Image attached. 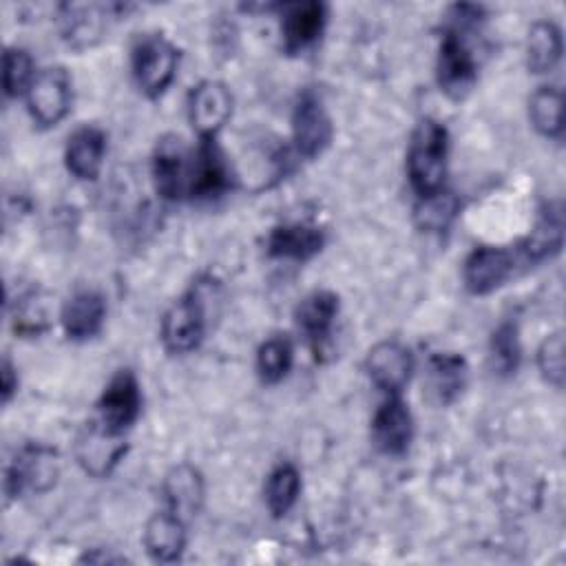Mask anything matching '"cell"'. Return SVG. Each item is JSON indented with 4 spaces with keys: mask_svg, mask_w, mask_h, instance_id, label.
Segmentation results:
<instances>
[{
    "mask_svg": "<svg viewBox=\"0 0 566 566\" xmlns=\"http://www.w3.org/2000/svg\"><path fill=\"white\" fill-rule=\"evenodd\" d=\"M447 18H451V24L444 29L440 42L436 77L444 95L451 99H464L478 80L475 55L467 44L464 31L482 20V9L475 4H455Z\"/></svg>",
    "mask_w": 566,
    "mask_h": 566,
    "instance_id": "cell-1",
    "label": "cell"
},
{
    "mask_svg": "<svg viewBox=\"0 0 566 566\" xmlns=\"http://www.w3.org/2000/svg\"><path fill=\"white\" fill-rule=\"evenodd\" d=\"M447 153H449V133L447 128L431 117L418 122L411 133L407 150V175L411 188L420 195H433L442 190L447 175Z\"/></svg>",
    "mask_w": 566,
    "mask_h": 566,
    "instance_id": "cell-2",
    "label": "cell"
},
{
    "mask_svg": "<svg viewBox=\"0 0 566 566\" xmlns=\"http://www.w3.org/2000/svg\"><path fill=\"white\" fill-rule=\"evenodd\" d=\"M206 285L197 283L161 318V343L170 354L192 352L206 334Z\"/></svg>",
    "mask_w": 566,
    "mask_h": 566,
    "instance_id": "cell-3",
    "label": "cell"
},
{
    "mask_svg": "<svg viewBox=\"0 0 566 566\" xmlns=\"http://www.w3.org/2000/svg\"><path fill=\"white\" fill-rule=\"evenodd\" d=\"M57 473V453L51 447L24 444L4 469V493L9 497L44 493L55 484Z\"/></svg>",
    "mask_w": 566,
    "mask_h": 566,
    "instance_id": "cell-4",
    "label": "cell"
},
{
    "mask_svg": "<svg viewBox=\"0 0 566 566\" xmlns=\"http://www.w3.org/2000/svg\"><path fill=\"white\" fill-rule=\"evenodd\" d=\"M179 53L170 40L159 33L144 35L133 49V75L139 91L148 97H159L177 73Z\"/></svg>",
    "mask_w": 566,
    "mask_h": 566,
    "instance_id": "cell-5",
    "label": "cell"
},
{
    "mask_svg": "<svg viewBox=\"0 0 566 566\" xmlns=\"http://www.w3.org/2000/svg\"><path fill=\"white\" fill-rule=\"evenodd\" d=\"M71 75L62 66L44 69L27 91V106L35 124L49 128L60 124L71 111Z\"/></svg>",
    "mask_w": 566,
    "mask_h": 566,
    "instance_id": "cell-6",
    "label": "cell"
},
{
    "mask_svg": "<svg viewBox=\"0 0 566 566\" xmlns=\"http://www.w3.org/2000/svg\"><path fill=\"white\" fill-rule=\"evenodd\" d=\"M230 168L214 139H199L188 157L186 199H214L230 188Z\"/></svg>",
    "mask_w": 566,
    "mask_h": 566,
    "instance_id": "cell-7",
    "label": "cell"
},
{
    "mask_svg": "<svg viewBox=\"0 0 566 566\" xmlns=\"http://www.w3.org/2000/svg\"><path fill=\"white\" fill-rule=\"evenodd\" d=\"M124 455L126 442L122 433L108 429L99 418L86 422L75 438V458L95 478H106Z\"/></svg>",
    "mask_w": 566,
    "mask_h": 566,
    "instance_id": "cell-8",
    "label": "cell"
},
{
    "mask_svg": "<svg viewBox=\"0 0 566 566\" xmlns=\"http://www.w3.org/2000/svg\"><path fill=\"white\" fill-rule=\"evenodd\" d=\"M334 128L332 119L323 106V99L305 91L292 113V137H294V153L303 159L318 157L332 142Z\"/></svg>",
    "mask_w": 566,
    "mask_h": 566,
    "instance_id": "cell-9",
    "label": "cell"
},
{
    "mask_svg": "<svg viewBox=\"0 0 566 566\" xmlns=\"http://www.w3.org/2000/svg\"><path fill=\"white\" fill-rule=\"evenodd\" d=\"M232 113V97L223 82L206 80L188 95V117L199 139H214Z\"/></svg>",
    "mask_w": 566,
    "mask_h": 566,
    "instance_id": "cell-10",
    "label": "cell"
},
{
    "mask_svg": "<svg viewBox=\"0 0 566 566\" xmlns=\"http://www.w3.org/2000/svg\"><path fill=\"white\" fill-rule=\"evenodd\" d=\"M126 11L124 4H60L57 22L60 33L73 49L93 46L106 29L111 15Z\"/></svg>",
    "mask_w": 566,
    "mask_h": 566,
    "instance_id": "cell-11",
    "label": "cell"
},
{
    "mask_svg": "<svg viewBox=\"0 0 566 566\" xmlns=\"http://www.w3.org/2000/svg\"><path fill=\"white\" fill-rule=\"evenodd\" d=\"M365 369L380 391L400 396L413 371V354L398 340H380L369 349Z\"/></svg>",
    "mask_w": 566,
    "mask_h": 566,
    "instance_id": "cell-12",
    "label": "cell"
},
{
    "mask_svg": "<svg viewBox=\"0 0 566 566\" xmlns=\"http://www.w3.org/2000/svg\"><path fill=\"white\" fill-rule=\"evenodd\" d=\"M142 409V394H139V382L130 369H119L108 385L104 387L97 411L99 420L113 429L124 433L139 416Z\"/></svg>",
    "mask_w": 566,
    "mask_h": 566,
    "instance_id": "cell-13",
    "label": "cell"
},
{
    "mask_svg": "<svg viewBox=\"0 0 566 566\" xmlns=\"http://www.w3.org/2000/svg\"><path fill=\"white\" fill-rule=\"evenodd\" d=\"M515 268V256L506 248L495 245H480L475 248L462 268L464 285L471 294H489L500 287Z\"/></svg>",
    "mask_w": 566,
    "mask_h": 566,
    "instance_id": "cell-14",
    "label": "cell"
},
{
    "mask_svg": "<svg viewBox=\"0 0 566 566\" xmlns=\"http://www.w3.org/2000/svg\"><path fill=\"white\" fill-rule=\"evenodd\" d=\"M413 438V420L400 396H387L376 409L371 420V440L378 451L387 455H400L409 449Z\"/></svg>",
    "mask_w": 566,
    "mask_h": 566,
    "instance_id": "cell-15",
    "label": "cell"
},
{
    "mask_svg": "<svg viewBox=\"0 0 566 566\" xmlns=\"http://www.w3.org/2000/svg\"><path fill=\"white\" fill-rule=\"evenodd\" d=\"M190 148L179 137H161L153 155V181L164 199H186V172Z\"/></svg>",
    "mask_w": 566,
    "mask_h": 566,
    "instance_id": "cell-16",
    "label": "cell"
},
{
    "mask_svg": "<svg viewBox=\"0 0 566 566\" xmlns=\"http://www.w3.org/2000/svg\"><path fill=\"white\" fill-rule=\"evenodd\" d=\"M327 22V7L323 2H292L283 4L281 38L287 53H298L312 46Z\"/></svg>",
    "mask_w": 566,
    "mask_h": 566,
    "instance_id": "cell-17",
    "label": "cell"
},
{
    "mask_svg": "<svg viewBox=\"0 0 566 566\" xmlns=\"http://www.w3.org/2000/svg\"><path fill=\"white\" fill-rule=\"evenodd\" d=\"M336 314L338 296L329 290H316L296 305V325L307 343L314 347V352H321V347L329 340Z\"/></svg>",
    "mask_w": 566,
    "mask_h": 566,
    "instance_id": "cell-18",
    "label": "cell"
},
{
    "mask_svg": "<svg viewBox=\"0 0 566 566\" xmlns=\"http://www.w3.org/2000/svg\"><path fill=\"white\" fill-rule=\"evenodd\" d=\"M166 511L184 522L192 520L203 504V478L192 464L172 467L161 484Z\"/></svg>",
    "mask_w": 566,
    "mask_h": 566,
    "instance_id": "cell-19",
    "label": "cell"
},
{
    "mask_svg": "<svg viewBox=\"0 0 566 566\" xmlns=\"http://www.w3.org/2000/svg\"><path fill=\"white\" fill-rule=\"evenodd\" d=\"M106 318V301L95 290H77L73 296L66 298L62 305V327L64 334L73 340L93 338Z\"/></svg>",
    "mask_w": 566,
    "mask_h": 566,
    "instance_id": "cell-20",
    "label": "cell"
},
{
    "mask_svg": "<svg viewBox=\"0 0 566 566\" xmlns=\"http://www.w3.org/2000/svg\"><path fill=\"white\" fill-rule=\"evenodd\" d=\"M325 245V232L312 223H281L268 234V254L274 259L305 261L318 254Z\"/></svg>",
    "mask_w": 566,
    "mask_h": 566,
    "instance_id": "cell-21",
    "label": "cell"
},
{
    "mask_svg": "<svg viewBox=\"0 0 566 566\" xmlns=\"http://www.w3.org/2000/svg\"><path fill=\"white\" fill-rule=\"evenodd\" d=\"M106 153V135L97 126H82L71 133L66 148H64V161L69 172H73L77 179H97L102 170Z\"/></svg>",
    "mask_w": 566,
    "mask_h": 566,
    "instance_id": "cell-22",
    "label": "cell"
},
{
    "mask_svg": "<svg viewBox=\"0 0 566 566\" xmlns=\"http://www.w3.org/2000/svg\"><path fill=\"white\" fill-rule=\"evenodd\" d=\"M467 376H469V367L460 354L440 352L429 356L427 389L436 402L440 405L453 402L467 387Z\"/></svg>",
    "mask_w": 566,
    "mask_h": 566,
    "instance_id": "cell-23",
    "label": "cell"
},
{
    "mask_svg": "<svg viewBox=\"0 0 566 566\" xmlns=\"http://www.w3.org/2000/svg\"><path fill=\"white\" fill-rule=\"evenodd\" d=\"M144 546L155 562H175L186 546V522L170 511L155 513L146 522Z\"/></svg>",
    "mask_w": 566,
    "mask_h": 566,
    "instance_id": "cell-24",
    "label": "cell"
},
{
    "mask_svg": "<svg viewBox=\"0 0 566 566\" xmlns=\"http://www.w3.org/2000/svg\"><path fill=\"white\" fill-rule=\"evenodd\" d=\"M562 234H564L562 206L557 201H551L542 208L535 228L522 241V254L528 261H542V259L559 252Z\"/></svg>",
    "mask_w": 566,
    "mask_h": 566,
    "instance_id": "cell-25",
    "label": "cell"
},
{
    "mask_svg": "<svg viewBox=\"0 0 566 566\" xmlns=\"http://www.w3.org/2000/svg\"><path fill=\"white\" fill-rule=\"evenodd\" d=\"M562 31L555 22L542 20L528 29L526 66L531 73H548L562 57Z\"/></svg>",
    "mask_w": 566,
    "mask_h": 566,
    "instance_id": "cell-26",
    "label": "cell"
},
{
    "mask_svg": "<svg viewBox=\"0 0 566 566\" xmlns=\"http://www.w3.org/2000/svg\"><path fill=\"white\" fill-rule=\"evenodd\" d=\"M301 491V475L294 464H279L265 480V504L274 517H283L296 502Z\"/></svg>",
    "mask_w": 566,
    "mask_h": 566,
    "instance_id": "cell-27",
    "label": "cell"
},
{
    "mask_svg": "<svg viewBox=\"0 0 566 566\" xmlns=\"http://www.w3.org/2000/svg\"><path fill=\"white\" fill-rule=\"evenodd\" d=\"M522 358L520 347V332L513 321H504L497 325V329L491 334L489 340V360L491 369L497 376H511L515 374Z\"/></svg>",
    "mask_w": 566,
    "mask_h": 566,
    "instance_id": "cell-28",
    "label": "cell"
},
{
    "mask_svg": "<svg viewBox=\"0 0 566 566\" xmlns=\"http://www.w3.org/2000/svg\"><path fill=\"white\" fill-rule=\"evenodd\" d=\"M528 115L535 126L546 137L562 135V91L555 86H542L531 95Z\"/></svg>",
    "mask_w": 566,
    "mask_h": 566,
    "instance_id": "cell-29",
    "label": "cell"
},
{
    "mask_svg": "<svg viewBox=\"0 0 566 566\" xmlns=\"http://www.w3.org/2000/svg\"><path fill=\"white\" fill-rule=\"evenodd\" d=\"M458 210H460L458 197L453 192L438 190L433 195L420 197V201L416 206V223L422 230L440 232V230L449 228V223L455 219Z\"/></svg>",
    "mask_w": 566,
    "mask_h": 566,
    "instance_id": "cell-30",
    "label": "cell"
},
{
    "mask_svg": "<svg viewBox=\"0 0 566 566\" xmlns=\"http://www.w3.org/2000/svg\"><path fill=\"white\" fill-rule=\"evenodd\" d=\"M292 358H294V349L287 336L268 338L256 354V369L261 380L270 385L283 380L292 367Z\"/></svg>",
    "mask_w": 566,
    "mask_h": 566,
    "instance_id": "cell-31",
    "label": "cell"
},
{
    "mask_svg": "<svg viewBox=\"0 0 566 566\" xmlns=\"http://www.w3.org/2000/svg\"><path fill=\"white\" fill-rule=\"evenodd\" d=\"M2 66H4V71H2L4 93L9 97H18L20 93H27L35 80L31 55L24 49L9 46V49H4Z\"/></svg>",
    "mask_w": 566,
    "mask_h": 566,
    "instance_id": "cell-32",
    "label": "cell"
},
{
    "mask_svg": "<svg viewBox=\"0 0 566 566\" xmlns=\"http://www.w3.org/2000/svg\"><path fill=\"white\" fill-rule=\"evenodd\" d=\"M49 327V314L38 292H27L15 303L13 329L22 336H38Z\"/></svg>",
    "mask_w": 566,
    "mask_h": 566,
    "instance_id": "cell-33",
    "label": "cell"
},
{
    "mask_svg": "<svg viewBox=\"0 0 566 566\" xmlns=\"http://www.w3.org/2000/svg\"><path fill=\"white\" fill-rule=\"evenodd\" d=\"M537 367L551 385L555 387L564 385V336L559 332L546 336L544 343L539 345Z\"/></svg>",
    "mask_w": 566,
    "mask_h": 566,
    "instance_id": "cell-34",
    "label": "cell"
},
{
    "mask_svg": "<svg viewBox=\"0 0 566 566\" xmlns=\"http://www.w3.org/2000/svg\"><path fill=\"white\" fill-rule=\"evenodd\" d=\"M0 378H2V400L9 402L11 396L15 394L18 389V376H15V369L11 365L9 358L2 360V369H0Z\"/></svg>",
    "mask_w": 566,
    "mask_h": 566,
    "instance_id": "cell-35",
    "label": "cell"
},
{
    "mask_svg": "<svg viewBox=\"0 0 566 566\" xmlns=\"http://www.w3.org/2000/svg\"><path fill=\"white\" fill-rule=\"evenodd\" d=\"M80 562H108V564H122L126 562V557L122 555H113V553H97V548L93 553H86L84 557H80Z\"/></svg>",
    "mask_w": 566,
    "mask_h": 566,
    "instance_id": "cell-36",
    "label": "cell"
}]
</instances>
